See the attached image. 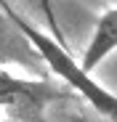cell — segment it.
Masks as SVG:
<instances>
[{
    "label": "cell",
    "instance_id": "6da1fadb",
    "mask_svg": "<svg viewBox=\"0 0 117 122\" xmlns=\"http://www.w3.org/2000/svg\"><path fill=\"white\" fill-rule=\"evenodd\" d=\"M0 8H5L3 13L8 16V21L24 35V40L29 43V48L37 53V58H40V61H45V66H48L56 77H61L72 90H77L83 98H88V104L99 112V114H104L106 119L117 122V96L109 93L104 85H99L90 74H85L83 66L72 58V53H69L67 45L56 43L51 35H45L43 29H37L29 19L19 16L8 3H3V0H0Z\"/></svg>",
    "mask_w": 117,
    "mask_h": 122
},
{
    "label": "cell",
    "instance_id": "7a4b0ae2",
    "mask_svg": "<svg viewBox=\"0 0 117 122\" xmlns=\"http://www.w3.org/2000/svg\"><path fill=\"white\" fill-rule=\"evenodd\" d=\"M61 98L67 93L45 80H24L0 69V106L24 122H43L45 109Z\"/></svg>",
    "mask_w": 117,
    "mask_h": 122
},
{
    "label": "cell",
    "instance_id": "3957f363",
    "mask_svg": "<svg viewBox=\"0 0 117 122\" xmlns=\"http://www.w3.org/2000/svg\"><path fill=\"white\" fill-rule=\"evenodd\" d=\"M117 51V8H109L106 13H101V19L96 21L90 43L80 58V66L85 74H90L96 66L101 64L106 56H112Z\"/></svg>",
    "mask_w": 117,
    "mask_h": 122
},
{
    "label": "cell",
    "instance_id": "277c9868",
    "mask_svg": "<svg viewBox=\"0 0 117 122\" xmlns=\"http://www.w3.org/2000/svg\"><path fill=\"white\" fill-rule=\"evenodd\" d=\"M32 58L37 61V53L29 48L24 35L8 21L5 13H0V61H16V64L27 66Z\"/></svg>",
    "mask_w": 117,
    "mask_h": 122
},
{
    "label": "cell",
    "instance_id": "5b68a950",
    "mask_svg": "<svg viewBox=\"0 0 117 122\" xmlns=\"http://www.w3.org/2000/svg\"><path fill=\"white\" fill-rule=\"evenodd\" d=\"M3 3H8L11 8L16 5V13H19V16H24V19H27V16L40 19L56 43L67 45L64 32H61V27H58V19H56V11H53V3H51V0H3Z\"/></svg>",
    "mask_w": 117,
    "mask_h": 122
}]
</instances>
